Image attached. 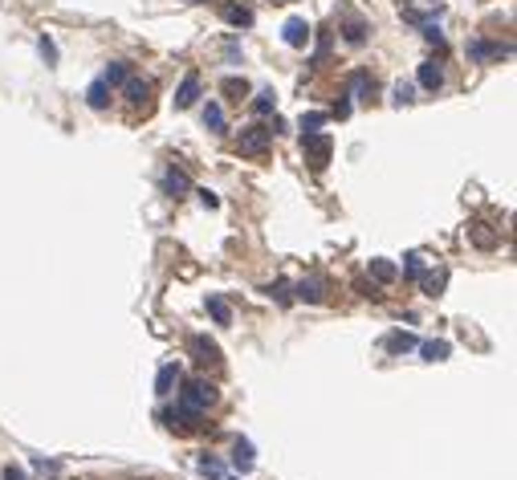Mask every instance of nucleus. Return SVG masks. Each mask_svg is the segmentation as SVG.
<instances>
[{
    "label": "nucleus",
    "instance_id": "obj_34",
    "mask_svg": "<svg viewBox=\"0 0 517 480\" xmlns=\"http://www.w3.org/2000/svg\"><path fill=\"white\" fill-rule=\"evenodd\" d=\"M326 53H330V33H322V41H318V53H314V70L326 61Z\"/></svg>",
    "mask_w": 517,
    "mask_h": 480
},
{
    "label": "nucleus",
    "instance_id": "obj_4",
    "mask_svg": "<svg viewBox=\"0 0 517 480\" xmlns=\"http://www.w3.org/2000/svg\"><path fill=\"white\" fill-rule=\"evenodd\" d=\"M163 424H168L172 432H179V436H196V432L204 428V411L175 403V411H168V415H163Z\"/></svg>",
    "mask_w": 517,
    "mask_h": 480
},
{
    "label": "nucleus",
    "instance_id": "obj_38",
    "mask_svg": "<svg viewBox=\"0 0 517 480\" xmlns=\"http://www.w3.org/2000/svg\"><path fill=\"white\" fill-rule=\"evenodd\" d=\"M232 480H236V477H232Z\"/></svg>",
    "mask_w": 517,
    "mask_h": 480
},
{
    "label": "nucleus",
    "instance_id": "obj_11",
    "mask_svg": "<svg viewBox=\"0 0 517 480\" xmlns=\"http://www.w3.org/2000/svg\"><path fill=\"white\" fill-rule=\"evenodd\" d=\"M371 94H375V78H371L367 70H354V74H350V82H346V98L371 102Z\"/></svg>",
    "mask_w": 517,
    "mask_h": 480
},
{
    "label": "nucleus",
    "instance_id": "obj_18",
    "mask_svg": "<svg viewBox=\"0 0 517 480\" xmlns=\"http://www.w3.org/2000/svg\"><path fill=\"white\" fill-rule=\"evenodd\" d=\"M416 82H420V90L436 94V90L444 86V70H440L436 61H424V65H420V74H416Z\"/></svg>",
    "mask_w": 517,
    "mask_h": 480
},
{
    "label": "nucleus",
    "instance_id": "obj_30",
    "mask_svg": "<svg viewBox=\"0 0 517 480\" xmlns=\"http://www.w3.org/2000/svg\"><path fill=\"white\" fill-rule=\"evenodd\" d=\"M220 90H224L232 102H241V98L249 94V82H245V78H224V82H220Z\"/></svg>",
    "mask_w": 517,
    "mask_h": 480
},
{
    "label": "nucleus",
    "instance_id": "obj_17",
    "mask_svg": "<svg viewBox=\"0 0 517 480\" xmlns=\"http://www.w3.org/2000/svg\"><path fill=\"white\" fill-rule=\"evenodd\" d=\"M220 17H224L232 29H253V8H245V4H224Z\"/></svg>",
    "mask_w": 517,
    "mask_h": 480
},
{
    "label": "nucleus",
    "instance_id": "obj_32",
    "mask_svg": "<svg viewBox=\"0 0 517 480\" xmlns=\"http://www.w3.org/2000/svg\"><path fill=\"white\" fill-rule=\"evenodd\" d=\"M326 118H330V114H322V110H310V114H302V134L322 131V127H326Z\"/></svg>",
    "mask_w": 517,
    "mask_h": 480
},
{
    "label": "nucleus",
    "instance_id": "obj_7",
    "mask_svg": "<svg viewBox=\"0 0 517 480\" xmlns=\"http://www.w3.org/2000/svg\"><path fill=\"white\" fill-rule=\"evenodd\" d=\"M338 33H343V41H346V45H354V49H363V45L371 41V25H367L363 17H346Z\"/></svg>",
    "mask_w": 517,
    "mask_h": 480
},
{
    "label": "nucleus",
    "instance_id": "obj_22",
    "mask_svg": "<svg viewBox=\"0 0 517 480\" xmlns=\"http://www.w3.org/2000/svg\"><path fill=\"white\" fill-rule=\"evenodd\" d=\"M367 273H371V277H375L379 285H391V281L399 277V269H395V264H391V261H383V257H375V261L367 264Z\"/></svg>",
    "mask_w": 517,
    "mask_h": 480
},
{
    "label": "nucleus",
    "instance_id": "obj_6",
    "mask_svg": "<svg viewBox=\"0 0 517 480\" xmlns=\"http://www.w3.org/2000/svg\"><path fill=\"white\" fill-rule=\"evenodd\" d=\"M294 302H305V306H322L326 302V281L322 277H305L294 285Z\"/></svg>",
    "mask_w": 517,
    "mask_h": 480
},
{
    "label": "nucleus",
    "instance_id": "obj_33",
    "mask_svg": "<svg viewBox=\"0 0 517 480\" xmlns=\"http://www.w3.org/2000/svg\"><path fill=\"white\" fill-rule=\"evenodd\" d=\"M37 49H41V57H45V65H53V61H57V45L49 41V37H41V41H37Z\"/></svg>",
    "mask_w": 517,
    "mask_h": 480
},
{
    "label": "nucleus",
    "instance_id": "obj_37",
    "mask_svg": "<svg viewBox=\"0 0 517 480\" xmlns=\"http://www.w3.org/2000/svg\"><path fill=\"white\" fill-rule=\"evenodd\" d=\"M183 4H200V0H183Z\"/></svg>",
    "mask_w": 517,
    "mask_h": 480
},
{
    "label": "nucleus",
    "instance_id": "obj_9",
    "mask_svg": "<svg viewBox=\"0 0 517 480\" xmlns=\"http://www.w3.org/2000/svg\"><path fill=\"white\" fill-rule=\"evenodd\" d=\"M163 191L175 196V200H183V196H187V191H196V187H192V179H187L183 167H168V171H163Z\"/></svg>",
    "mask_w": 517,
    "mask_h": 480
},
{
    "label": "nucleus",
    "instance_id": "obj_14",
    "mask_svg": "<svg viewBox=\"0 0 517 480\" xmlns=\"http://www.w3.org/2000/svg\"><path fill=\"white\" fill-rule=\"evenodd\" d=\"M469 240H473L476 249H497V244H501V232H493L485 220H473V224H469Z\"/></svg>",
    "mask_w": 517,
    "mask_h": 480
},
{
    "label": "nucleus",
    "instance_id": "obj_27",
    "mask_svg": "<svg viewBox=\"0 0 517 480\" xmlns=\"http://www.w3.org/2000/svg\"><path fill=\"white\" fill-rule=\"evenodd\" d=\"M273 106H277V94H273L269 86L253 94V114H273Z\"/></svg>",
    "mask_w": 517,
    "mask_h": 480
},
{
    "label": "nucleus",
    "instance_id": "obj_13",
    "mask_svg": "<svg viewBox=\"0 0 517 480\" xmlns=\"http://www.w3.org/2000/svg\"><path fill=\"white\" fill-rule=\"evenodd\" d=\"M281 37H285L290 49H305V45H310V25H305L302 17H290L285 29H281Z\"/></svg>",
    "mask_w": 517,
    "mask_h": 480
},
{
    "label": "nucleus",
    "instance_id": "obj_8",
    "mask_svg": "<svg viewBox=\"0 0 517 480\" xmlns=\"http://www.w3.org/2000/svg\"><path fill=\"white\" fill-rule=\"evenodd\" d=\"M253 464H257V452H253V439L236 436V439H232V468H236V472H253Z\"/></svg>",
    "mask_w": 517,
    "mask_h": 480
},
{
    "label": "nucleus",
    "instance_id": "obj_2",
    "mask_svg": "<svg viewBox=\"0 0 517 480\" xmlns=\"http://www.w3.org/2000/svg\"><path fill=\"white\" fill-rule=\"evenodd\" d=\"M330 155H334V143H330V134L326 131L302 134V159L310 163V171H326Z\"/></svg>",
    "mask_w": 517,
    "mask_h": 480
},
{
    "label": "nucleus",
    "instance_id": "obj_25",
    "mask_svg": "<svg viewBox=\"0 0 517 480\" xmlns=\"http://www.w3.org/2000/svg\"><path fill=\"white\" fill-rule=\"evenodd\" d=\"M204 309L212 313V322H216V326H228V322H232V309H228V302H224V298H216V293H208Z\"/></svg>",
    "mask_w": 517,
    "mask_h": 480
},
{
    "label": "nucleus",
    "instance_id": "obj_15",
    "mask_svg": "<svg viewBox=\"0 0 517 480\" xmlns=\"http://www.w3.org/2000/svg\"><path fill=\"white\" fill-rule=\"evenodd\" d=\"M469 57H473V61H493V57H509V45H501V41H469Z\"/></svg>",
    "mask_w": 517,
    "mask_h": 480
},
{
    "label": "nucleus",
    "instance_id": "obj_35",
    "mask_svg": "<svg viewBox=\"0 0 517 480\" xmlns=\"http://www.w3.org/2000/svg\"><path fill=\"white\" fill-rule=\"evenodd\" d=\"M196 196H200V204H204V208H220V200H216V191H208V187H200Z\"/></svg>",
    "mask_w": 517,
    "mask_h": 480
},
{
    "label": "nucleus",
    "instance_id": "obj_5",
    "mask_svg": "<svg viewBox=\"0 0 517 480\" xmlns=\"http://www.w3.org/2000/svg\"><path fill=\"white\" fill-rule=\"evenodd\" d=\"M187 350H192V358L204 366V371H220L224 366V358H220V346H216L208 334H192L187 338Z\"/></svg>",
    "mask_w": 517,
    "mask_h": 480
},
{
    "label": "nucleus",
    "instance_id": "obj_1",
    "mask_svg": "<svg viewBox=\"0 0 517 480\" xmlns=\"http://www.w3.org/2000/svg\"><path fill=\"white\" fill-rule=\"evenodd\" d=\"M175 387H179V391H175V403H183V407H196V411H208L216 399H220V391H216V383L208 379V375L179 379Z\"/></svg>",
    "mask_w": 517,
    "mask_h": 480
},
{
    "label": "nucleus",
    "instance_id": "obj_16",
    "mask_svg": "<svg viewBox=\"0 0 517 480\" xmlns=\"http://www.w3.org/2000/svg\"><path fill=\"white\" fill-rule=\"evenodd\" d=\"M147 94H151V82H147V78H134V74H130L127 82H123L127 106H147Z\"/></svg>",
    "mask_w": 517,
    "mask_h": 480
},
{
    "label": "nucleus",
    "instance_id": "obj_26",
    "mask_svg": "<svg viewBox=\"0 0 517 480\" xmlns=\"http://www.w3.org/2000/svg\"><path fill=\"white\" fill-rule=\"evenodd\" d=\"M424 273H428V264H424L420 253H407V257H403V277H407V281H416V285H420V281H424Z\"/></svg>",
    "mask_w": 517,
    "mask_h": 480
},
{
    "label": "nucleus",
    "instance_id": "obj_10",
    "mask_svg": "<svg viewBox=\"0 0 517 480\" xmlns=\"http://www.w3.org/2000/svg\"><path fill=\"white\" fill-rule=\"evenodd\" d=\"M179 379H183L179 362H163V366H159V375H155V395H159V399L175 395V383H179Z\"/></svg>",
    "mask_w": 517,
    "mask_h": 480
},
{
    "label": "nucleus",
    "instance_id": "obj_29",
    "mask_svg": "<svg viewBox=\"0 0 517 480\" xmlns=\"http://www.w3.org/2000/svg\"><path fill=\"white\" fill-rule=\"evenodd\" d=\"M448 342H436V338H432V342H420V354H424V358H428V362H444V358H448Z\"/></svg>",
    "mask_w": 517,
    "mask_h": 480
},
{
    "label": "nucleus",
    "instance_id": "obj_3",
    "mask_svg": "<svg viewBox=\"0 0 517 480\" xmlns=\"http://www.w3.org/2000/svg\"><path fill=\"white\" fill-rule=\"evenodd\" d=\"M269 147H273V131H269L265 123H253V127H245V131H241V138H236V151H241V155H249V159L265 155Z\"/></svg>",
    "mask_w": 517,
    "mask_h": 480
},
{
    "label": "nucleus",
    "instance_id": "obj_12",
    "mask_svg": "<svg viewBox=\"0 0 517 480\" xmlns=\"http://www.w3.org/2000/svg\"><path fill=\"white\" fill-rule=\"evenodd\" d=\"M196 98H200V74L192 70V74H183V82H179V90H175V110H187Z\"/></svg>",
    "mask_w": 517,
    "mask_h": 480
},
{
    "label": "nucleus",
    "instance_id": "obj_31",
    "mask_svg": "<svg viewBox=\"0 0 517 480\" xmlns=\"http://www.w3.org/2000/svg\"><path fill=\"white\" fill-rule=\"evenodd\" d=\"M196 468H200L204 477H212V480H220V477H224V464H220L216 456H208V452H204V456L196 460Z\"/></svg>",
    "mask_w": 517,
    "mask_h": 480
},
{
    "label": "nucleus",
    "instance_id": "obj_19",
    "mask_svg": "<svg viewBox=\"0 0 517 480\" xmlns=\"http://www.w3.org/2000/svg\"><path fill=\"white\" fill-rule=\"evenodd\" d=\"M86 106H90V110H106V106H110V86H106L102 78H98V82H90Z\"/></svg>",
    "mask_w": 517,
    "mask_h": 480
},
{
    "label": "nucleus",
    "instance_id": "obj_24",
    "mask_svg": "<svg viewBox=\"0 0 517 480\" xmlns=\"http://www.w3.org/2000/svg\"><path fill=\"white\" fill-rule=\"evenodd\" d=\"M127 78H130V61H110V65L102 70V82H106L110 90H114V86H123Z\"/></svg>",
    "mask_w": 517,
    "mask_h": 480
},
{
    "label": "nucleus",
    "instance_id": "obj_21",
    "mask_svg": "<svg viewBox=\"0 0 517 480\" xmlns=\"http://www.w3.org/2000/svg\"><path fill=\"white\" fill-rule=\"evenodd\" d=\"M204 127H208L212 134L228 131V123H224V106H220V102H208V106H204Z\"/></svg>",
    "mask_w": 517,
    "mask_h": 480
},
{
    "label": "nucleus",
    "instance_id": "obj_28",
    "mask_svg": "<svg viewBox=\"0 0 517 480\" xmlns=\"http://www.w3.org/2000/svg\"><path fill=\"white\" fill-rule=\"evenodd\" d=\"M391 102H395V106H412V102H416V86H412V82H395V86H391Z\"/></svg>",
    "mask_w": 517,
    "mask_h": 480
},
{
    "label": "nucleus",
    "instance_id": "obj_20",
    "mask_svg": "<svg viewBox=\"0 0 517 480\" xmlns=\"http://www.w3.org/2000/svg\"><path fill=\"white\" fill-rule=\"evenodd\" d=\"M265 298L277 302V306H294V285H290V281H269V285H265Z\"/></svg>",
    "mask_w": 517,
    "mask_h": 480
},
{
    "label": "nucleus",
    "instance_id": "obj_36",
    "mask_svg": "<svg viewBox=\"0 0 517 480\" xmlns=\"http://www.w3.org/2000/svg\"><path fill=\"white\" fill-rule=\"evenodd\" d=\"M0 480H29V477H25V468H17V464H8V468L0 472Z\"/></svg>",
    "mask_w": 517,
    "mask_h": 480
},
{
    "label": "nucleus",
    "instance_id": "obj_23",
    "mask_svg": "<svg viewBox=\"0 0 517 480\" xmlns=\"http://www.w3.org/2000/svg\"><path fill=\"white\" fill-rule=\"evenodd\" d=\"M383 346H387L391 354H407V350H416L420 342H416L407 330H395V334H387V338H383Z\"/></svg>",
    "mask_w": 517,
    "mask_h": 480
}]
</instances>
